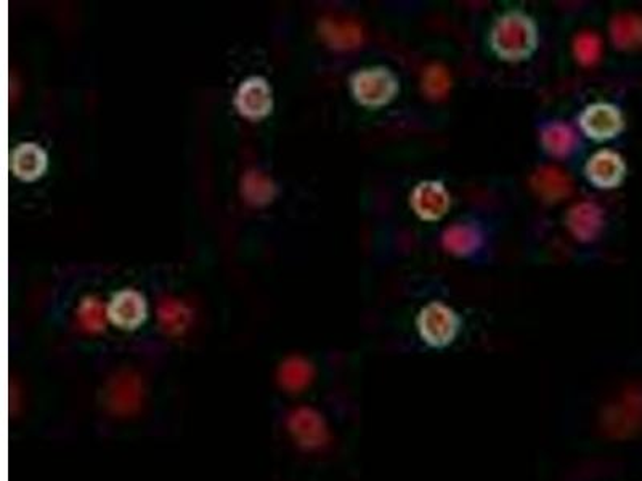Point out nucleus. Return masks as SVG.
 I'll return each instance as SVG.
<instances>
[{
    "instance_id": "f257e3e1",
    "label": "nucleus",
    "mask_w": 642,
    "mask_h": 481,
    "mask_svg": "<svg viewBox=\"0 0 642 481\" xmlns=\"http://www.w3.org/2000/svg\"><path fill=\"white\" fill-rule=\"evenodd\" d=\"M490 41L496 55L503 60H525L537 49V26L524 13H506L493 26Z\"/></svg>"
},
{
    "instance_id": "f03ea898",
    "label": "nucleus",
    "mask_w": 642,
    "mask_h": 481,
    "mask_svg": "<svg viewBox=\"0 0 642 481\" xmlns=\"http://www.w3.org/2000/svg\"><path fill=\"white\" fill-rule=\"evenodd\" d=\"M601 430L612 440H626L642 430V387L628 385L602 408Z\"/></svg>"
},
{
    "instance_id": "7ed1b4c3",
    "label": "nucleus",
    "mask_w": 642,
    "mask_h": 481,
    "mask_svg": "<svg viewBox=\"0 0 642 481\" xmlns=\"http://www.w3.org/2000/svg\"><path fill=\"white\" fill-rule=\"evenodd\" d=\"M352 92L363 106L379 108L394 100L399 82L386 68L362 69L352 77Z\"/></svg>"
},
{
    "instance_id": "20e7f679",
    "label": "nucleus",
    "mask_w": 642,
    "mask_h": 481,
    "mask_svg": "<svg viewBox=\"0 0 642 481\" xmlns=\"http://www.w3.org/2000/svg\"><path fill=\"white\" fill-rule=\"evenodd\" d=\"M419 334L432 347L452 344L460 331V318L442 302H432L418 316Z\"/></svg>"
},
{
    "instance_id": "39448f33",
    "label": "nucleus",
    "mask_w": 642,
    "mask_h": 481,
    "mask_svg": "<svg viewBox=\"0 0 642 481\" xmlns=\"http://www.w3.org/2000/svg\"><path fill=\"white\" fill-rule=\"evenodd\" d=\"M288 429L297 445L305 449H320L330 440L323 417L312 408L294 409L288 416Z\"/></svg>"
},
{
    "instance_id": "423d86ee",
    "label": "nucleus",
    "mask_w": 642,
    "mask_h": 481,
    "mask_svg": "<svg viewBox=\"0 0 642 481\" xmlns=\"http://www.w3.org/2000/svg\"><path fill=\"white\" fill-rule=\"evenodd\" d=\"M143 401V385L132 372H121L111 380L106 392V403L118 416H132L139 411Z\"/></svg>"
},
{
    "instance_id": "0eeeda50",
    "label": "nucleus",
    "mask_w": 642,
    "mask_h": 481,
    "mask_svg": "<svg viewBox=\"0 0 642 481\" xmlns=\"http://www.w3.org/2000/svg\"><path fill=\"white\" fill-rule=\"evenodd\" d=\"M580 126L586 137L593 140H609L617 137L623 130L622 113L615 106L607 103H596L583 111Z\"/></svg>"
},
{
    "instance_id": "6e6552de",
    "label": "nucleus",
    "mask_w": 642,
    "mask_h": 481,
    "mask_svg": "<svg viewBox=\"0 0 642 481\" xmlns=\"http://www.w3.org/2000/svg\"><path fill=\"white\" fill-rule=\"evenodd\" d=\"M235 105L243 116L261 119L272 111L273 97L269 82L262 77H249L241 84L235 97Z\"/></svg>"
},
{
    "instance_id": "1a4fd4ad",
    "label": "nucleus",
    "mask_w": 642,
    "mask_h": 481,
    "mask_svg": "<svg viewBox=\"0 0 642 481\" xmlns=\"http://www.w3.org/2000/svg\"><path fill=\"white\" fill-rule=\"evenodd\" d=\"M106 310L108 320L122 329L139 328L147 320V302L142 294L132 289L118 292Z\"/></svg>"
},
{
    "instance_id": "9d476101",
    "label": "nucleus",
    "mask_w": 642,
    "mask_h": 481,
    "mask_svg": "<svg viewBox=\"0 0 642 481\" xmlns=\"http://www.w3.org/2000/svg\"><path fill=\"white\" fill-rule=\"evenodd\" d=\"M411 207L423 220L442 219L450 207V195L439 182H423L411 193Z\"/></svg>"
},
{
    "instance_id": "9b49d317",
    "label": "nucleus",
    "mask_w": 642,
    "mask_h": 481,
    "mask_svg": "<svg viewBox=\"0 0 642 481\" xmlns=\"http://www.w3.org/2000/svg\"><path fill=\"white\" fill-rule=\"evenodd\" d=\"M626 166L620 154L604 150L591 156L586 164V175L599 188H615L625 177Z\"/></svg>"
},
{
    "instance_id": "f8f14e48",
    "label": "nucleus",
    "mask_w": 642,
    "mask_h": 481,
    "mask_svg": "<svg viewBox=\"0 0 642 481\" xmlns=\"http://www.w3.org/2000/svg\"><path fill=\"white\" fill-rule=\"evenodd\" d=\"M602 225H604V214L601 207L590 201L573 206L567 215V227L572 231V235L583 243H590L598 238Z\"/></svg>"
},
{
    "instance_id": "ddd939ff",
    "label": "nucleus",
    "mask_w": 642,
    "mask_h": 481,
    "mask_svg": "<svg viewBox=\"0 0 642 481\" xmlns=\"http://www.w3.org/2000/svg\"><path fill=\"white\" fill-rule=\"evenodd\" d=\"M533 190L548 203H557L572 195L573 182L559 167L545 166L532 175Z\"/></svg>"
},
{
    "instance_id": "4468645a",
    "label": "nucleus",
    "mask_w": 642,
    "mask_h": 481,
    "mask_svg": "<svg viewBox=\"0 0 642 481\" xmlns=\"http://www.w3.org/2000/svg\"><path fill=\"white\" fill-rule=\"evenodd\" d=\"M320 29L326 44L336 50L357 49L363 41L362 28L354 20L330 18L321 23Z\"/></svg>"
},
{
    "instance_id": "2eb2a0df",
    "label": "nucleus",
    "mask_w": 642,
    "mask_h": 481,
    "mask_svg": "<svg viewBox=\"0 0 642 481\" xmlns=\"http://www.w3.org/2000/svg\"><path fill=\"white\" fill-rule=\"evenodd\" d=\"M47 167V154L36 143H21L12 153V170L21 180L33 182Z\"/></svg>"
},
{
    "instance_id": "dca6fc26",
    "label": "nucleus",
    "mask_w": 642,
    "mask_h": 481,
    "mask_svg": "<svg viewBox=\"0 0 642 481\" xmlns=\"http://www.w3.org/2000/svg\"><path fill=\"white\" fill-rule=\"evenodd\" d=\"M442 243L450 254L466 257V255H472L474 252L479 251V247L482 246V235L472 225L456 223L453 227L445 230L442 236Z\"/></svg>"
},
{
    "instance_id": "f3484780",
    "label": "nucleus",
    "mask_w": 642,
    "mask_h": 481,
    "mask_svg": "<svg viewBox=\"0 0 642 481\" xmlns=\"http://www.w3.org/2000/svg\"><path fill=\"white\" fill-rule=\"evenodd\" d=\"M610 36L620 50L642 47V18L633 13H622L610 21Z\"/></svg>"
},
{
    "instance_id": "a211bd4d",
    "label": "nucleus",
    "mask_w": 642,
    "mask_h": 481,
    "mask_svg": "<svg viewBox=\"0 0 642 481\" xmlns=\"http://www.w3.org/2000/svg\"><path fill=\"white\" fill-rule=\"evenodd\" d=\"M541 142H543L545 150L554 158H567L575 150L578 138L572 127L567 126L564 122H554L543 130Z\"/></svg>"
},
{
    "instance_id": "6ab92c4d",
    "label": "nucleus",
    "mask_w": 642,
    "mask_h": 481,
    "mask_svg": "<svg viewBox=\"0 0 642 481\" xmlns=\"http://www.w3.org/2000/svg\"><path fill=\"white\" fill-rule=\"evenodd\" d=\"M278 379L283 389L301 392L305 387H309L313 380V366L301 356H291L281 364Z\"/></svg>"
},
{
    "instance_id": "aec40b11",
    "label": "nucleus",
    "mask_w": 642,
    "mask_h": 481,
    "mask_svg": "<svg viewBox=\"0 0 642 481\" xmlns=\"http://www.w3.org/2000/svg\"><path fill=\"white\" fill-rule=\"evenodd\" d=\"M421 85H423L424 95L429 100L439 102L447 97L448 92L452 89V77L445 66L434 63V65L427 66L424 71Z\"/></svg>"
},
{
    "instance_id": "412c9836",
    "label": "nucleus",
    "mask_w": 642,
    "mask_h": 481,
    "mask_svg": "<svg viewBox=\"0 0 642 481\" xmlns=\"http://www.w3.org/2000/svg\"><path fill=\"white\" fill-rule=\"evenodd\" d=\"M159 323L163 326L164 331L169 334H179L187 328L190 321V312L188 308L179 302V300L166 299L161 302L158 310Z\"/></svg>"
},
{
    "instance_id": "4be33fe9",
    "label": "nucleus",
    "mask_w": 642,
    "mask_h": 481,
    "mask_svg": "<svg viewBox=\"0 0 642 481\" xmlns=\"http://www.w3.org/2000/svg\"><path fill=\"white\" fill-rule=\"evenodd\" d=\"M573 53L580 65H596L602 55L601 37L591 31H583L573 41Z\"/></svg>"
},
{
    "instance_id": "5701e85b",
    "label": "nucleus",
    "mask_w": 642,
    "mask_h": 481,
    "mask_svg": "<svg viewBox=\"0 0 642 481\" xmlns=\"http://www.w3.org/2000/svg\"><path fill=\"white\" fill-rule=\"evenodd\" d=\"M273 185L261 172H251L244 177L243 193L249 203L262 206L272 201Z\"/></svg>"
},
{
    "instance_id": "b1692460",
    "label": "nucleus",
    "mask_w": 642,
    "mask_h": 481,
    "mask_svg": "<svg viewBox=\"0 0 642 481\" xmlns=\"http://www.w3.org/2000/svg\"><path fill=\"white\" fill-rule=\"evenodd\" d=\"M79 323L89 332H100L105 329L108 310H105L100 300L87 297L78 310Z\"/></svg>"
}]
</instances>
